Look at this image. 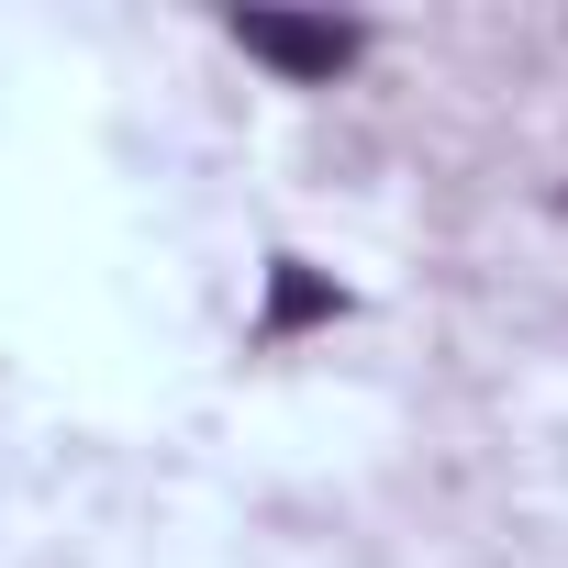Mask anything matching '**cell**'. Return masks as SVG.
<instances>
[{
  "instance_id": "cell-1",
  "label": "cell",
  "mask_w": 568,
  "mask_h": 568,
  "mask_svg": "<svg viewBox=\"0 0 568 568\" xmlns=\"http://www.w3.org/2000/svg\"><path fill=\"white\" fill-rule=\"evenodd\" d=\"M223 34H234L256 68L302 79V90H324V79H346V68L368 57V23H335V12H234Z\"/></svg>"
},
{
  "instance_id": "cell-2",
  "label": "cell",
  "mask_w": 568,
  "mask_h": 568,
  "mask_svg": "<svg viewBox=\"0 0 568 568\" xmlns=\"http://www.w3.org/2000/svg\"><path fill=\"white\" fill-rule=\"evenodd\" d=\"M335 313H346V291H335V278H313L302 256H278V267H267V324H256V335L278 346V335H302V324H335Z\"/></svg>"
}]
</instances>
